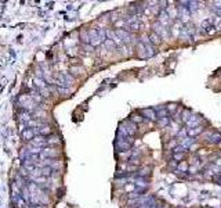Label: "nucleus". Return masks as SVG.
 I'll return each instance as SVG.
<instances>
[{"mask_svg": "<svg viewBox=\"0 0 221 208\" xmlns=\"http://www.w3.org/2000/svg\"><path fill=\"white\" fill-rule=\"evenodd\" d=\"M151 39H152L153 43H160V36H159V35H156V34L151 35Z\"/></svg>", "mask_w": 221, "mask_h": 208, "instance_id": "1", "label": "nucleus"}]
</instances>
